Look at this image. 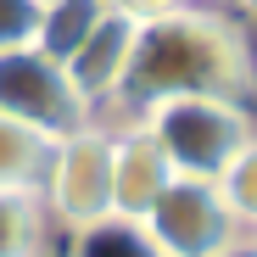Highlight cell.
I'll return each mask as SVG.
<instances>
[{
	"label": "cell",
	"instance_id": "1",
	"mask_svg": "<svg viewBox=\"0 0 257 257\" xmlns=\"http://www.w3.org/2000/svg\"><path fill=\"white\" fill-rule=\"evenodd\" d=\"M174 95H224V101L257 95L251 39L229 12L179 6L168 17L140 23L112 106L123 117H140L146 106L174 101Z\"/></svg>",
	"mask_w": 257,
	"mask_h": 257
},
{
	"label": "cell",
	"instance_id": "14",
	"mask_svg": "<svg viewBox=\"0 0 257 257\" xmlns=\"http://www.w3.org/2000/svg\"><path fill=\"white\" fill-rule=\"evenodd\" d=\"M240 6H257V0H240Z\"/></svg>",
	"mask_w": 257,
	"mask_h": 257
},
{
	"label": "cell",
	"instance_id": "15",
	"mask_svg": "<svg viewBox=\"0 0 257 257\" xmlns=\"http://www.w3.org/2000/svg\"><path fill=\"white\" fill-rule=\"evenodd\" d=\"M251 240H257V235H251Z\"/></svg>",
	"mask_w": 257,
	"mask_h": 257
},
{
	"label": "cell",
	"instance_id": "13",
	"mask_svg": "<svg viewBox=\"0 0 257 257\" xmlns=\"http://www.w3.org/2000/svg\"><path fill=\"white\" fill-rule=\"evenodd\" d=\"M190 6V0H112V12L123 17H135V23H151V17H168V12H179Z\"/></svg>",
	"mask_w": 257,
	"mask_h": 257
},
{
	"label": "cell",
	"instance_id": "2",
	"mask_svg": "<svg viewBox=\"0 0 257 257\" xmlns=\"http://www.w3.org/2000/svg\"><path fill=\"white\" fill-rule=\"evenodd\" d=\"M140 123L157 135L162 157L174 174L185 179H218L224 168L240 157V146L257 135L246 101H224V95H174L140 112Z\"/></svg>",
	"mask_w": 257,
	"mask_h": 257
},
{
	"label": "cell",
	"instance_id": "4",
	"mask_svg": "<svg viewBox=\"0 0 257 257\" xmlns=\"http://www.w3.org/2000/svg\"><path fill=\"white\" fill-rule=\"evenodd\" d=\"M39 207L67 235H90L112 224V128L106 123H84L78 135L51 146Z\"/></svg>",
	"mask_w": 257,
	"mask_h": 257
},
{
	"label": "cell",
	"instance_id": "7",
	"mask_svg": "<svg viewBox=\"0 0 257 257\" xmlns=\"http://www.w3.org/2000/svg\"><path fill=\"white\" fill-rule=\"evenodd\" d=\"M135 34H140V23H135V17L106 12V17L90 28V39H84V45L62 62V67H67V78H73V90L90 101V106H106V101L117 95L123 67H128V51H135Z\"/></svg>",
	"mask_w": 257,
	"mask_h": 257
},
{
	"label": "cell",
	"instance_id": "10",
	"mask_svg": "<svg viewBox=\"0 0 257 257\" xmlns=\"http://www.w3.org/2000/svg\"><path fill=\"white\" fill-rule=\"evenodd\" d=\"M51 162V140H39L34 128L0 112V190H39Z\"/></svg>",
	"mask_w": 257,
	"mask_h": 257
},
{
	"label": "cell",
	"instance_id": "5",
	"mask_svg": "<svg viewBox=\"0 0 257 257\" xmlns=\"http://www.w3.org/2000/svg\"><path fill=\"white\" fill-rule=\"evenodd\" d=\"M0 112L17 117L23 128H34L39 140H67L84 123H95V106L73 90V78L56 56H45L39 45H12L0 51Z\"/></svg>",
	"mask_w": 257,
	"mask_h": 257
},
{
	"label": "cell",
	"instance_id": "6",
	"mask_svg": "<svg viewBox=\"0 0 257 257\" xmlns=\"http://www.w3.org/2000/svg\"><path fill=\"white\" fill-rule=\"evenodd\" d=\"M174 168H168L157 135L140 117H123V128H112V218L117 224H140L151 201L168 190Z\"/></svg>",
	"mask_w": 257,
	"mask_h": 257
},
{
	"label": "cell",
	"instance_id": "3",
	"mask_svg": "<svg viewBox=\"0 0 257 257\" xmlns=\"http://www.w3.org/2000/svg\"><path fill=\"white\" fill-rule=\"evenodd\" d=\"M135 229L151 246V257H229L251 240L246 224L229 212L218 179H185V174L168 179V190L151 201V212Z\"/></svg>",
	"mask_w": 257,
	"mask_h": 257
},
{
	"label": "cell",
	"instance_id": "11",
	"mask_svg": "<svg viewBox=\"0 0 257 257\" xmlns=\"http://www.w3.org/2000/svg\"><path fill=\"white\" fill-rule=\"evenodd\" d=\"M218 190H224L229 212L246 224V235H257V135L240 146V157L218 174Z\"/></svg>",
	"mask_w": 257,
	"mask_h": 257
},
{
	"label": "cell",
	"instance_id": "12",
	"mask_svg": "<svg viewBox=\"0 0 257 257\" xmlns=\"http://www.w3.org/2000/svg\"><path fill=\"white\" fill-rule=\"evenodd\" d=\"M39 6H45V0H0V51L34 45V34H39Z\"/></svg>",
	"mask_w": 257,
	"mask_h": 257
},
{
	"label": "cell",
	"instance_id": "9",
	"mask_svg": "<svg viewBox=\"0 0 257 257\" xmlns=\"http://www.w3.org/2000/svg\"><path fill=\"white\" fill-rule=\"evenodd\" d=\"M51 218L39 207V190H0V257H45Z\"/></svg>",
	"mask_w": 257,
	"mask_h": 257
},
{
	"label": "cell",
	"instance_id": "8",
	"mask_svg": "<svg viewBox=\"0 0 257 257\" xmlns=\"http://www.w3.org/2000/svg\"><path fill=\"white\" fill-rule=\"evenodd\" d=\"M106 12H112V0H45V6H39L34 45L45 51V56H56V62H67Z\"/></svg>",
	"mask_w": 257,
	"mask_h": 257
}]
</instances>
